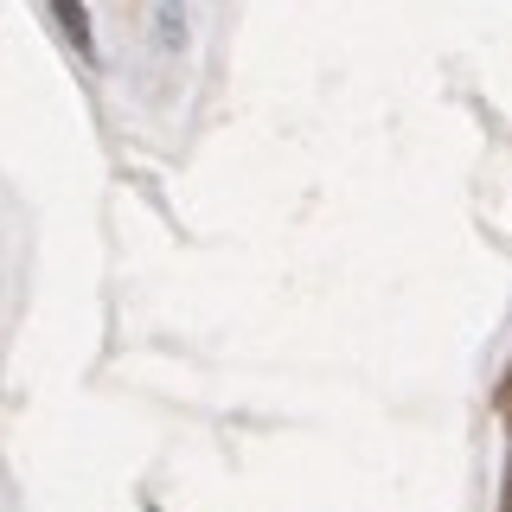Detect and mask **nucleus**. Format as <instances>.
Here are the masks:
<instances>
[{
    "instance_id": "1",
    "label": "nucleus",
    "mask_w": 512,
    "mask_h": 512,
    "mask_svg": "<svg viewBox=\"0 0 512 512\" xmlns=\"http://www.w3.org/2000/svg\"><path fill=\"white\" fill-rule=\"evenodd\" d=\"M52 13L64 20V32H71V45L90 58V26H84V13H77V0H52Z\"/></svg>"
}]
</instances>
